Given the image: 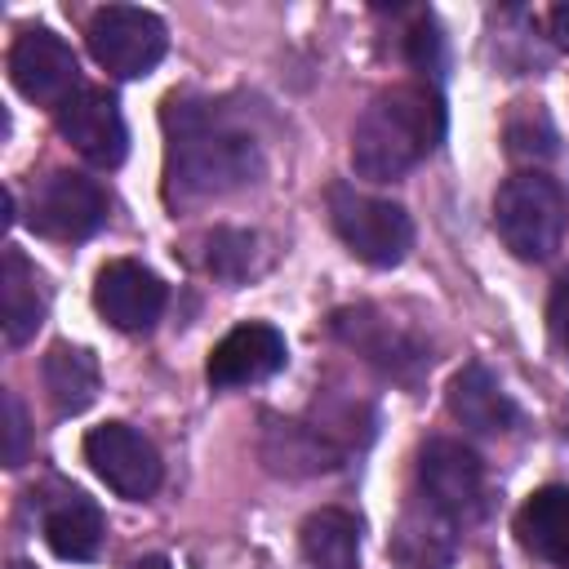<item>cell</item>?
<instances>
[{
	"mask_svg": "<svg viewBox=\"0 0 569 569\" xmlns=\"http://www.w3.org/2000/svg\"><path fill=\"white\" fill-rule=\"evenodd\" d=\"M164 196L169 204H200L249 187L262 173V151L249 129L200 98L164 102Z\"/></svg>",
	"mask_w": 569,
	"mask_h": 569,
	"instance_id": "1",
	"label": "cell"
},
{
	"mask_svg": "<svg viewBox=\"0 0 569 569\" xmlns=\"http://www.w3.org/2000/svg\"><path fill=\"white\" fill-rule=\"evenodd\" d=\"M445 138V102L431 84H391L356 120L351 169L369 182H396Z\"/></svg>",
	"mask_w": 569,
	"mask_h": 569,
	"instance_id": "2",
	"label": "cell"
},
{
	"mask_svg": "<svg viewBox=\"0 0 569 569\" xmlns=\"http://www.w3.org/2000/svg\"><path fill=\"white\" fill-rule=\"evenodd\" d=\"M493 227L520 262H542L560 249L569 227L565 191L547 173H516L493 196Z\"/></svg>",
	"mask_w": 569,
	"mask_h": 569,
	"instance_id": "3",
	"label": "cell"
},
{
	"mask_svg": "<svg viewBox=\"0 0 569 569\" xmlns=\"http://www.w3.org/2000/svg\"><path fill=\"white\" fill-rule=\"evenodd\" d=\"M329 222L338 240L369 267H396L413 244V222L400 204L365 196L347 182L329 187Z\"/></svg>",
	"mask_w": 569,
	"mask_h": 569,
	"instance_id": "4",
	"label": "cell"
},
{
	"mask_svg": "<svg viewBox=\"0 0 569 569\" xmlns=\"http://www.w3.org/2000/svg\"><path fill=\"white\" fill-rule=\"evenodd\" d=\"M89 53L102 71H111L116 80H142L156 71V62L169 49L164 22L151 9L138 4H107L89 18Z\"/></svg>",
	"mask_w": 569,
	"mask_h": 569,
	"instance_id": "5",
	"label": "cell"
},
{
	"mask_svg": "<svg viewBox=\"0 0 569 569\" xmlns=\"http://www.w3.org/2000/svg\"><path fill=\"white\" fill-rule=\"evenodd\" d=\"M27 222L44 240H89L107 222V191L84 173L58 169L31 191Z\"/></svg>",
	"mask_w": 569,
	"mask_h": 569,
	"instance_id": "6",
	"label": "cell"
},
{
	"mask_svg": "<svg viewBox=\"0 0 569 569\" xmlns=\"http://www.w3.org/2000/svg\"><path fill=\"white\" fill-rule=\"evenodd\" d=\"M84 462L107 480V489H116L120 498H133V502L151 498L160 489V476H164L156 445L129 422L93 427L84 436Z\"/></svg>",
	"mask_w": 569,
	"mask_h": 569,
	"instance_id": "7",
	"label": "cell"
},
{
	"mask_svg": "<svg viewBox=\"0 0 569 569\" xmlns=\"http://www.w3.org/2000/svg\"><path fill=\"white\" fill-rule=\"evenodd\" d=\"M9 80L22 98L58 111L80 89V67H76L71 44L58 31L27 27V31H18V40L9 49Z\"/></svg>",
	"mask_w": 569,
	"mask_h": 569,
	"instance_id": "8",
	"label": "cell"
},
{
	"mask_svg": "<svg viewBox=\"0 0 569 569\" xmlns=\"http://www.w3.org/2000/svg\"><path fill=\"white\" fill-rule=\"evenodd\" d=\"M58 133L98 169H116L129 151V133L120 120V107L107 89H76L58 107Z\"/></svg>",
	"mask_w": 569,
	"mask_h": 569,
	"instance_id": "9",
	"label": "cell"
},
{
	"mask_svg": "<svg viewBox=\"0 0 569 569\" xmlns=\"http://www.w3.org/2000/svg\"><path fill=\"white\" fill-rule=\"evenodd\" d=\"M93 307H98V316L107 325H116L124 333H142L164 311V284H160V276L151 267L116 258L93 280Z\"/></svg>",
	"mask_w": 569,
	"mask_h": 569,
	"instance_id": "10",
	"label": "cell"
},
{
	"mask_svg": "<svg viewBox=\"0 0 569 569\" xmlns=\"http://www.w3.org/2000/svg\"><path fill=\"white\" fill-rule=\"evenodd\" d=\"M289 360V347H284V333L276 325H262V320H249V325H236L213 351H209V382L231 391V387H253L271 373H280Z\"/></svg>",
	"mask_w": 569,
	"mask_h": 569,
	"instance_id": "11",
	"label": "cell"
},
{
	"mask_svg": "<svg viewBox=\"0 0 569 569\" xmlns=\"http://www.w3.org/2000/svg\"><path fill=\"white\" fill-rule=\"evenodd\" d=\"M418 480H422V493H427V502L436 511L467 516L480 502L485 471H480V458L467 445H458V440H427L422 453H418Z\"/></svg>",
	"mask_w": 569,
	"mask_h": 569,
	"instance_id": "12",
	"label": "cell"
},
{
	"mask_svg": "<svg viewBox=\"0 0 569 569\" xmlns=\"http://www.w3.org/2000/svg\"><path fill=\"white\" fill-rule=\"evenodd\" d=\"M338 338H347L365 360H373L378 369L396 373V378H413V369L427 365V351L413 333H405L400 325H391L382 311L373 307H356V311H338L333 316Z\"/></svg>",
	"mask_w": 569,
	"mask_h": 569,
	"instance_id": "13",
	"label": "cell"
},
{
	"mask_svg": "<svg viewBox=\"0 0 569 569\" xmlns=\"http://www.w3.org/2000/svg\"><path fill=\"white\" fill-rule=\"evenodd\" d=\"M40 529H44L49 551L62 556V560H93L98 547H102V511L80 489H58L44 502Z\"/></svg>",
	"mask_w": 569,
	"mask_h": 569,
	"instance_id": "14",
	"label": "cell"
},
{
	"mask_svg": "<svg viewBox=\"0 0 569 569\" xmlns=\"http://www.w3.org/2000/svg\"><path fill=\"white\" fill-rule=\"evenodd\" d=\"M449 413L471 431H507L516 422L511 396L498 387V378L485 365H462L449 378Z\"/></svg>",
	"mask_w": 569,
	"mask_h": 569,
	"instance_id": "15",
	"label": "cell"
},
{
	"mask_svg": "<svg viewBox=\"0 0 569 569\" xmlns=\"http://www.w3.org/2000/svg\"><path fill=\"white\" fill-rule=\"evenodd\" d=\"M516 533L533 556L569 569V489L547 485L529 493L525 507L516 511Z\"/></svg>",
	"mask_w": 569,
	"mask_h": 569,
	"instance_id": "16",
	"label": "cell"
},
{
	"mask_svg": "<svg viewBox=\"0 0 569 569\" xmlns=\"http://www.w3.org/2000/svg\"><path fill=\"white\" fill-rule=\"evenodd\" d=\"M0 307H4V338L9 347H22L44 325V289L36 267L22 258V249H4L0 258Z\"/></svg>",
	"mask_w": 569,
	"mask_h": 569,
	"instance_id": "17",
	"label": "cell"
},
{
	"mask_svg": "<svg viewBox=\"0 0 569 569\" xmlns=\"http://www.w3.org/2000/svg\"><path fill=\"white\" fill-rule=\"evenodd\" d=\"M302 560L307 569H360V525L342 507H320L302 520Z\"/></svg>",
	"mask_w": 569,
	"mask_h": 569,
	"instance_id": "18",
	"label": "cell"
},
{
	"mask_svg": "<svg viewBox=\"0 0 569 569\" xmlns=\"http://www.w3.org/2000/svg\"><path fill=\"white\" fill-rule=\"evenodd\" d=\"M40 373H44L49 405H53L62 418L84 413V409L93 405V396H98V360H93V351H84V347H71V342L49 347Z\"/></svg>",
	"mask_w": 569,
	"mask_h": 569,
	"instance_id": "19",
	"label": "cell"
},
{
	"mask_svg": "<svg viewBox=\"0 0 569 569\" xmlns=\"http://www.w3.org/2000/svg\"><path fill=\"white\" fill-rule=\"evenodd\" d=\"M253 253H258V240L249 231H231V227H218L204 236V267L218 276V280H240L253 271Z\"/></svg>",
	"mask_w": 569,
	"mask_h": 569,
	"instance_id": "20",
	"label": "cell"
},
{
	"mask_svg": "<svg viewBox=\"0 0 569 569\" xmlns=\"http://www.w3.org/2000/svg\"><path fill=\"white\" fill-rule=\"evenodd\" d=\"M507 151L511 156H529V160H547L556 156V129L547 120L542 107H520L507 120Z\"/></svg>",
	"mask_w": 569,
	"mask_h": 569,
	"instance_id": "21",
	"label": "cell"
},
{
	"mask_svg": "<svg viewBox=\"0 0 569 569\" xmlns=\"http://www.w3.org/2000/svg\"><path fill=\"white\" fill-rule=\"evenodd\" d=\"M405 58H409L418 71H436V67H440V31H436L431 13H418V22L409 27V36H405Z\"/></svg>",
	"mask_w": 569,
	"mask_h": 569,
	"instance_id": "22",
	"label": "cell"
},
{
	"mask_svg": "<svg viewBox=\"0 0 569 569\" xmlns=\"http://www.w3.org/2000/svg\"><path fill=\"white\" fill-rule=\"evenodd\" d=\"M27 458V413L13 391H4V467H22Z\"/></svg>",
	"mask_w": 569,
	"mask_h": 569,
	"instance_id": "23",
	"label": "cell"
},
{
	"mask_svg": "<svg viewBox=\"0 0 569 569\" xmlns=\"http://www.w3.org/2000/svg\"><path fill=\"white\" fill-rule=\"evenodd\" d=\"M547 329H551V338L569 351V271L556 280V289H551V302H547Z\"/></svg>",
	"mask_w": 569,
	"mask_h": 569,
	"instance_id": "24",
	"label": "cell"
},
{
	"mask_svg": "<svg viewBox=\"0 0 569 569\" xmlns=\"http://www.w3.org/2000/svg\"><path fill=\"white\" fill-rule=\"evenodd\" d=\"M547 27H551V40H556L560 49H569V0L547 13Z\"/></svg>",
	"mask_w": 569,
	"mask_h": 569,
	"instance_id": "25",
	"label": "cell"
},
{
	"mask_svg": "<svg viewBox=\"0 0 569 569\" xmlns=\"http://www.w3.org/2000/svg\"><path fill=\"white\" fill-rule=\"evenodd\" d=\"M124 569H169V560H164V556H138V560H129Z\"/></svg>",
	"mask_w": 569,
	"mask_h": 569,
	"instance_id": "26",
	"label": "cell"
}]
</instances>
